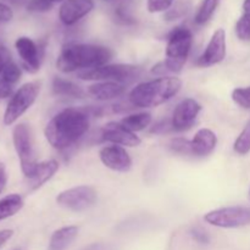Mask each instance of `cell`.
<instances>
[{
  "instance_id": "obj_1",
  "label": "cell",
  "mask_w": 250,
  "mask_h": 250,
  "mask_svg": "<svg viewBox=\"0 0 250 250\" xmlns=\"http://www.w3.org/2000/svg\"><path fill=\"white\" fill-rule=\"evenodd\" d=\"M89 125L90 115L87 110L68 107L48 122L44 134L54 149L67 150L87 133Z\"/></svg>"
},
{
  "instance_id": "obj_2",
  "label": "cell",
  "mask_w": 250,
  "mask_h": 250,
  "mask_svg": "<svg viewBox=\"0 0 250 250\" xmlns=\"http://www.w3.org/2000/svg\"><path fill=\"white\" fill-rule=\"evenodd\" d=\"M112 58L111 49L94 44H66L61 50L56 67L63 73L80 72L107 65Z\"/></svg>"
},
{
  "instance_id": "obj_3",
  "label": "cell",
  "mask_w": 250,
  "mask_h": 250,
  "mask_svg": "<svg viewBox=\"0 0 250 250\" xmlns=\"http://www.w3.org/2000/svg\"><path fill=\"white\" fill-rule=\"evenodd\" d=\"M182 88L178 77H160L139 83L128 95L134 107H156L172 99Z\"/></svg>"
},
{
  "instance_id": "obj_4",
  "label": "cell",
  "mask_w": 250,
  "mask_h": 250,
  "mask_svg": "<svg viewBox=\"0 0 250 250\" xmlns=\"http://www.w3.org/2000/svg\"><path fill=\"white\" fill-rule=\"evenodd\" d=\"M193 44V33L187 27H177L170 33L166 45V59L151 68L158 76L180 73L189 56Z\"/></svg>"
},
{
  "instance_id": "obj_5",
  "label": "cell",
  "mask_w": 250,
  "mask_h": 250,
  "mask_svg": "<svg viewBox=\"0 0 250 250\" xmlns=\"http://www.w3.org/2000/svg\"><path fill=\"white\" fill-rule=\"evenodd\" d=\"M142 70L139 66L116 63V65H104L92 70H83L77 72V77L84 81H97V82H116L131 83L141 77Z\"/></svg>"
},
{
  "instance_id": "obj_6",
  "label": "cell",
  "mask_w": 250,
  "mask_h": 250,
  "mask_svg": "<svg viewBox=\"0 0 250 250\" xmlns=\"http://www.w3.org/2000/svg\"><path fill=\"white\" fill-rule=\"evenodd\" d=\"M12 142L20 159L22 173L24 177L29 178L38 165L31 127L27 124H19L15 126L12 131Z\"/></svg>"
},
{
  "instance_id": "obj_7",
  "label": "cell",
  "mask_w": 250,
  "mask_h": 250,
  "mask_svg": "<svg viewBox=\"0 0 250 250\" xmlns=\"http://www.w3.org/2000/svg\"><path fill=\"white\" fill-rule=\"evenodd\" d=\"M39 90L41 84L38 82H28L14 93L4 114V124L6 126L15 124L36 103Z\"/></svg>"
},
{
  "instance_id": "obj_8",
  "label": "cell",
  "mask_w": 250,
  "mask_h": 250,
  "mask_svg": "<svg viewBox=\"0 0 250 250\" xmlns=\"http://www.w3.org/2000/svg\"><path fill=\"white\" fill-rule=\"evenodd\" d=\"M204 220L220 229H239L250 225V208L226 207L207 212Z\"/></svg>"
},
{
  "instance_id": "obj_9",
  "label": "cell",
  "mask_w": 250,
  "mask_h": 250,
  "mask_svg": "<svg viewBox=\"0 0 250 250\" xmlns=\"http://www.w3.org/2000/svg\"><path fill=\"white\" fill-rule=\"evenodd\" d=\"M97 192L90 186H78L70 188L56 197V203L70 211L81 212L92 208L97 202Z\"/></svg>"
},
{
  "instance_id": "obj_10",
  "label": "cell",
  "mask_w": 250,
  "mask_h": 250,
  "mask_svg": "<svg viewBox=\"0 0 250 250\" xmlns=\"http://www.w3.org/2000/svg\"><path fill=\"white\" fill-rule=\"evenodd\" d=\"M227 44H226V31L219 28L214 32L208 43L204 53L198 59L197 65L200 67H210L212 65L222 62L226 58Z\"/></svg>"
},
{
  "instance_id": "obj_11",
  "label": "cell",
  "mask_w": 250,
  "mask_h": 250,
  "mask_svg": "<svg viewBox=\"0 0 250 250\" xmlns=\"http://www.w3.org/2000/svg\"><path fill=\"white\" fill-rule=\"evenodd\" d=\"M200 111H202V105L197 100L188 98L178 103L171 117L173 131L183 132L189 129L197 121Z\"/></svg>"
},
{
  "instance_id": "obj_12",
  "label": "cell",
  "mask_w": 250,
  "mask_h": 250,
  "mask_svg": "<svg viewBox=\"0 0 250 250\" xmlns=\"http://www.w3.org/2000/svg\"><path fill=\"white\" fill-rule=\"evenodd\" d=\"M100 138L104 142L121 146H128V148L141 146L142 142L141 138L136 136V133L125 128L120 122H109L105 125L100 131Z\"/></svg>"
},
{
  "instance_id": "obj_13",
  "label": "cell",
  "mask_w": 250,
  "mask_h": 250,
  "mask_svg": "<svg viewBox=\"0 0 250 250\" xmlns=\"http://www.w3.org/2000/svg\"><path fill=\"white\" fill-rule=\"evenodd\" d=\"M100 160L105 167L116 172H127L132 167V159L121 146H107L100 150Z\"/></svg>"
},
{
  "instance_id": "obj_14",
  "label": "cell",
  "mask_w": 250,
  "mask_h": 250,
  "mask_svg": "<svg viewBox=\"0 0 250 250\" xmlns=\"http://www.w3.org/2000/svg\"><path fill=\"white\" fill-rule=\"evenodd\" d=\"M15 48L21 58L24 70L29 73L38 72L42 63L41 48L28 37H20L15 43Z\"/></svg>"
},
{
  "instance_id": "obj_15",
  "label": "cell",
  "mask_w": 250,
  "mask_h": 250,
  "mask_svg": "<svg viewBox=\"0 0 250 250\" xmlns=\"http://www.w3.org/2000/svg\"><path fill=\"white\" fill-rule=\"evenodd\" d=\"M93 9V0H63L59 9V19L65 26H73Z\"/></svg>"
},
{
  "instance_id": "obj_16",
  "label": "cell",
  "mask_w": 250,
  "mask_h": 250,
  "mask_svg": "<svg viewBox=\"0 0 250 250\" xmlns=\"http://www.w3.org/2000/svg\"><path fill=\"white\" fill-rule=\"evenodd\" d=\"M193 156H208L215 150L217 146V137L215 132L209 128H202L195 133L194 138L190 141Z\"/></svg>"
},
{
  "instance_id": "obj_17",
  "label": "cell",
  "mask_w": 250,
  "mask_h": 250,
  "mask_svg": "<svg viewBox=\"0 0 250 250\" xmlns=\"http://www.w3.org/2000/svg\"><path fill=\"white\" fill-rule=\"evenodd\" d=\"M126 92V87L116 82H97L88 87V94L102 102L117 99Z\"/></svg>"
},
{
  "instance_id": "obj_18",
  "label": "cell",
  "mask_w": 250,
  "mask_h": 250,
  "mask_svg": "<svg viewBox=\"0 0 250 250\" xmlns=\"http://www.w3.org/2000/svg\"><path fill=\"white\" fill-rule=\"evenodd\" d=\"M58 170H59V163L56 160H54V159L38 163L33 175H32L29 178H27L29 189L36 190L38 189V188H41L44 183L48 182V181L55 175Z\"/></svg>"
},
{
  "instance_id": "obj_19",
  "label": "cell",
  "mask_w": 250,
  "mask_h": 250,
  "mask_svg": "<svg viewBox=\"0 0 250 250\" xmlns=\"http://www.w3.org/2000/svg\"><path fill=\"white\" fill-rule=\"evenodd\" d=\"M78 234L77 226H65L56 229L50 237L49 250H66Z\"/></svg>"
},
{
  "instance_id": "obj_20",
  "label": "cell",
  "mask_w": 250,
  "mask_h": 250,
  "mask_svg": "<svg viewBox=\"0 0 250 250\" xmlns=\"http://www.w3.org/2000/svg\"><path fill=\"white\" fill-rule=\"evenodd\" d=\"M53 93L55 95L70 98H84V92L81 87L71 81L61 77L53 78Z\"/></svg>"
},
{
  "instance_id": "obj_21",
  "label": "cell",
  "mask_w": 250,
  "mask_h": 250,
  "mask_svg": "<svg viewBox=\"0 0 250 250\" xmlns=\"http://www.w3.org/2000/svg\"><path fill=\"white\" fill-rule=\"evenodd\" d=\"M120 124L128 131L136 133V132L146 129L151 124V114L150 112H138V114L128 115L124 117Z\"/></svg>"
},
{
  "instance_id": "obj_22",
  "label": "cell",
  "mask_w": 250,
  "mask_h": 250,
  "mask_svg": "<svg viewBox=\"0 0 250 250\" xmlns=\"http://www.w3.org/2000/svg\"><path fill=\"white\" fill-rule=\"evenodd\" d=\"M23 208V199L19 194H10L0 200V221L16 215Z\"/></svg>"
},
{
  "instance_id": "obj_23",
  "label": "cell",
  "mask_w": 250,
  "mask_h": 250,
  "mask_svg": "<svg viewBox=\"0 0 250 250\" xmlns=\"http://www.w3.org/2000/svg\"><path fill=\"white\" fill-rule=\"evenodd\" d=\"M221 0H204L195 14L194 21L197 24H205L216 11Z\"/></svg>"
},
{
  "instance_id": "obj_24",
  "label": "cell",
  "mask_w": 250,
  "mask_h": 250,
  "mask_svg": "<svg viewBox=\"0 0 250 250\" xmlns=\"http://www.w3.org/2000/svg\"><path fill=\"white\" fill-rule=\"evenodd\" d=\"M233 149L239 155H247L250 151V121L246 125L241 134L237 137Z\"/></svg>"
},
{
  "instance_id": "obj_25",
  "label": "cell",
  "mask_w": 250,
  "mask_h": 250,
  "mask_svg": "<svg viewBox=\"0 0 250 250\" xmlns=\"http://www.w3.org/2000/svg\"><path fill=\"white\" fill-rule=\"evenodd\" d=\"M236 34L239 41L250 42V15L243 14L236 23Z\"/></svg>"
},
{
  "instance_id": "obj_26",
  "label": "cell",
  "mask_w": 250,
  "mask_h": 250,
  "mask_svg": "<svg viewBox=\"0 0 250 250\" xmlns=\"http://www.w3.org/2000/svg\"><path fill=\"white\" fill-rule=\"evenodd\" d=\"M21 75H22L21 68H20L14 61H10V62L5 66L4 70H2L1 78L4 81H6L7 83L14 85L15 83L19 82L20 78H21Z\"/></svg>"
},
{
  "instance_id": "obj_27",
  "label": "cell",
  "mask_w": 250,
  "mask_h": 250,
  "mask_svg": "<svg viewBox=\"0 0 250 250\" xmlns=\"http://www.w3.org/2000/svg\"><path fill=\"white\" fill-rule=\"evenodd\" d=\"M232 100L238 106L246 110H250V85L249 87L236 88L232 92Z\"/></svg>"
},
{
  "instance_id": "obj_28",
  "label": "cell",
  "mask_w": 250,
  "mask_h": 250,
  "mask_svg": "<svg viewBox=\"0 0 250 250\" xmlns=\"http://www.w3.org/2000/svg\"><path fill=\"white\" fill-rule=\"evenodd\" d=\"M170 149L176 154H180V155H193L192 154V144L190 141H188L187 138H182V137H178V138H173L170 142Z\"/></svg>"
},
{
  "instance_id": "obj_29",
  "label": "cell",
  "mask_w": 250,
  "mask_h": 250,
  "mask_svg": "<svg viewBox=\"0 0 250 250\" xmlns=\"http://www.w3.org/2000/svg\"><path fill=\"white\" fill-rule=\"evenodd\" d=\"M54 2L50 0H29L26 7L31 12H48L53 9Z\"/></svg>"
},
{
  "instance_id": "obj_30",
  "label": "cell",
  "mask_w": 250,
  "mask_h": 250,
  "mask_svg": "<svg viewBox=\"0 0 250 250\" xmlns=\"http://www.w3.org/2000/svg\"><path fill=\"white\" fill-rule=\"evenodd\" d=\"M173 5V0H148L146 1V7L148 11L151 14L156 12H164L171 9Z\"/></svg>"
},
{
  "instance_id": "obj_31",
  "label": "cell",
  "mask_w": 250,
  "mask_h": 250,
  "mask_svg": "<svg viewBox=\"0 0 250 250\" xmlns=\"http://www.w3.org/2000/svg\"><path fill=\"white\" fill-rule=\"evenodd\" d=\"M173 131L172 122L171 119H163L160 121H158L156 124H154V126L150 128V133L155 134H165L170 133Z\"/></svg>"
},
{
  "instance_id": "obj_32",
  "label": "cell",
  "mask_w": 250,
  "mask_h": 250,
  "mask_svg": "<svg viewBox=\"0 0 250 250\" xmlns=\"http://www.w3.org/2000/svg\"><path fill=\"white\" fill-rule=\"evenodd\" d=\"M188 4H183V2H180V4L176 5L172 9L167 10V12L165 14V19L167 21H175V20L180 19L183 15H186V12L188 11Z\"/></svg>"
},
{
  "instance_id": "obj_33",
  "label": "cell",
  "mask_w": 250,
  "mask_h": 250,
  "mask_svg": "<svg viewBox=\"0 0 250 250\" xmlns=\"http://www.w3.org/2000/svg\"><path fill=\"white\" fill-rule=\"evenodd\" d=\"M115 16H116L117 21L122 24H133L134 23L133 17H132L131 15L127 14V12L125 11V9H122V7H117V9L115 10Z\"/></svg>"
},
{
  "instance_id": "obj_34",
  "label": "cell",
  "mask_w": 250,
  "mask_h": 250,
  "mask_svg": "<svg viewBox=\"0 0 250 250\" xmlns=\"http://www.w3.org/2000/svg\"><path fill=\"white\" fill-rule=\"evenodd\" d=\"M12 17H14V12H12L11 7L4 2H0V22L6 23V22L11 21Z\"/></svg>"
},
{
  "instance_id": "obj_35",
  "label": "cell",
  "mask_w": 250,
  "mask_h": 250,
  "mask_svg": "<svg viewBox=\"0 0 250 250\" xmlns=\"http://www.w3.org/2000/svg\"><path fill=\"white\" fill-rule=\"evenodd\" d=\"M14 95V87L12 84L7 83L2 78H0V99H6V98Z\"/></svg>"
},
{
  "instance_id": "obj_36",
  "label": "cell",
  "mask_w": 250,
  "mask_h": 250,
  "mask_svg": "<svg viewBox=\"0 0 250 250\" xmlns=\"http://www.w3.org/2000/svg\"><path fill=\"white\" fill-rule=\"evenodd\" d=\"M10 58H11V56H10L9 50H7L5 46H0V75H1L5 66L11 61V59Z\"/></svg>"
},
{
  "instance_id": "obj_37",
  "label": "cell",
  "mask_w": 250,
  "mask_h": 250,
  "mask_svg": "<svg viewBox=\"0 0 250 250\" xmlns=\"http://www.w3.org/2000/svg\"><path fill=\"white\" fill-rule=\"evenodd\" d=\"M192 236H193V238H194L195 241L200 244H208L210 241L209 236H208L204 231H202V229H193Z\"/></svg>"
},
{
  "instance_id": "obj_38",
  "label": "cell",
  "mask_w": 250,
  "mask_h": 250,
  "mask_svg": "<svg viewBox=\"0 0 250 250\" xmlns=\"http://www.w3.org/2000/svg\"><path fill=\"white\" fill-rule=\"evenodd\" d=\"M82 250H115V247L109 243H92Z\"/></svg>"
},
{
  "instance_id": "obj_39",
  "label": "cell",
  "mask_w": 250,
  "mask_h": 250,
  "mask_svg": "<svg viewBox=\"0 0 250 250\" xmlns=\"http://www.w3.org/2000/svg\"><path fill=\"white\" fill-rule=\"evenodd\" d=\"M12 236H14V231H12V229H2V231H0V248H1Z\"/></svg>"
},
{
  "instance_id": "obj_40",
  "label": "cell",
  "mask_w": 250,
  "mask_h": 250,
  "mask_svg": "<svg viewBox=\"0 0 250 250\" xmlns=\"http://www.w3.org/2000/svg\"><path fill=\"white\" fill-rule=\"evenodd\" d=\"M7 181V175H6V170H5V165L4 164H0V193L4 190L5 185H6Z\"/></svg>"
},
{
  "instance_id": "obj_41",
  "label": "cell",
  "mask_w": 250,
  "mask_h": 250,
  "mask_svg": "<svg viewBox=\"0 0 250 250\" xmlns=\"http://www.w3.org/2000/svg\"><path fill=\"white\" fill-rule=\"evenodd\" d=\"M243 12L246 15H250V0H244L243 1Z\"/></svg>"
},
{
  "instance_id": "obj_42",
  "label": "cell",
  "mask_w": 250,
  "mask_h": 250,
  "mask_svg": "<svg viewBox=\"0 0 250 250\" xmlns=\"http://www.w3.org/2000/svg\"><path fill=\"white\" fill-rule=\"evenodd\" d=\"M6 1L10 2V4L17 5V6H19V5L24 4V2H26V0H6Z\"/></svg>"
},
{
  "instance_id": "obj_43",
  "label": "cell",
  "mask_w": 250,
  "mask_h": 250,
  "mask_svg": "<svg viewBox=\"0 0 250 250\" xmlns=\"http://www.w3.org/2000/svg\"><path fill=\"white\" fill-rule=\"evenodd\" d=\"M50 1H53V2H62L63 0H50Z\"/></svg>"
},
{
  "instance_id": "obj_44",
  "label": "cell",
  "mask_w": 250,
  "mask_h": 250,
  "mask_svg": "<svg viewBox=\"0 0 250 250\" xmlns=\"http://www.w3.org/2000/svg\"><path fill=\"white\" fill-rule=\"evenodd\" d=\"M249 199H250V189H249Z\"/></svg>"
},
{
  "instance_id": "obj_45",
  "label": "cell",
  "mask_w": 250,
  "mask_h": 250,
  "mask_svg": "<svg viewBox=\"0 0 250 250\" xmlns=\"http://www.w3.org/2000/svg\"><path fill=\"white\" fill-rule=\"evenodd\" d=\"M16 250H19V249H16Z\"/></svg>"
}]
</instances>
